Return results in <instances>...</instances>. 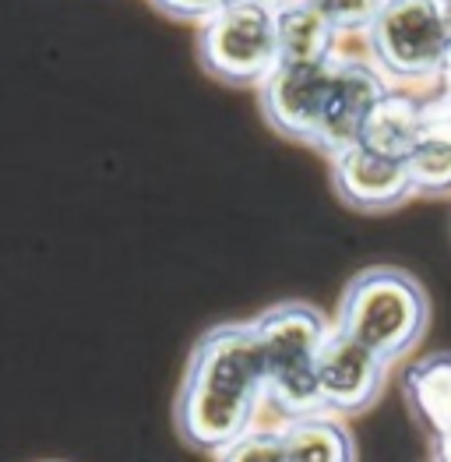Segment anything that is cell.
Masks as SVG:
<instances>
[{
  "mask_svg": "<svg viewBox=\"0 0 451 462\" xmlns=\"http://www.w3.org/2000/svg\"><path fill=\"white\" fill-rule=\"evenodd\" d=\"M226 4H240V0H226Z\"/></svg>",
  "mask_w": 451,
  "mask_h": 462,
  "instance_id": "20",
  "label": "cell"
},
{
  "mask_svg": "<svg viewBox=\"0 0 451 462\" xmlns=\"http://www.w3.org/2000/svg\"><path fill=\"white\" fill-rule=\"evenodd\" d=\"M212 462H290L279 427H251L233 445L216 452Z\"/></svg>",
  "mask_w": 451,
  "mask_h": 462,
  "instance_id": "16",
  "label": "cell"
},
{
  "mask_svg": "<svg viewBox=\"0 0 451 462\" xmlns=\"http://www.w3.org/2000/svg\"><path fill=\"white\" fill-rule=\"evenodd\" d=\"M402 402L430 445L451 441V349L427 353L402 374Z\"/></svg>",
  "mask_w": 451,
  "mask_h": 462,
  "instance_id": "10",
  "label": "cell"
},
{
  "mask_svg": "<svg viewBox=\"0 0 451 462\" xmlns=\"http://www.w3.org/2000/svg\"><path fill=\"white\" fill-rule=\"evenodd\" d=\"M264 360L268 406L286 417L318 413V353L332 332V318L310 300H279L251 318Z\"/></svg>",
  "mask_w": 451,
  "mask_h": 462,
  "instance_id": "3",
  "label": "cell"
},
{
  "mask_svg": "<svg viewBox=\"0 0 451 462\" xmlns=\"http://www.w3.org/2000/svg\"><path fill=\"white\" fill-rule=\"evenodd\" d=\"M430 103H434V114L451 124V88H437V96H430Z\"/></svg>",
  "mask_w": 451,
  "mask_h": 462,
  "instance_id": "18",
  "label": "cell"
},
{
  "mask_svg": "<svg viewBox=\"0 0 451 462\" xmlns=\"http://www.w3.org/2000/svg\"><path fill=\"white\" fill-rule=\"evenodd\" d=\"M275 32H279L282 64H325L338 53V39H342L307 0L275 4Z\"/></svg>",
  "mask_w": 451,
  "mask_h": 462,
  "instance_id": "13",
  "label": "cell"
},
{
  "mask_svg": "<svg viewBox=\"0 0 451 462\" xmlns=\"http://www.w3.org/2000/svg\"><path fill=\"white\" fill-rule=\"evenodd\" d=\"M149 4L173 22H194V25L208 22L219 7H226V0H149Z\"/></svg>",
  "mask_w": 451,
  "mask_h": 462,
  "instance_id": "17",
  "label": "cell"
},
{
  "mask_svg": "<svg viewBox=\"0 0 451 462\" xmlns=\"http://www.w3.org/2000/svg\"><path fill=\"white\" fill-rule=\"evenodd\" d=\"M338 36H367L384 0H307Z\"/></svg>",
  "mask_w": 451,
  "mask_h": 462,
  "instance_id": "15",
  "label": "cell"
},
{
  "mask_svg": "<svg viewBox=\"0 0 451 462\" xmlns=\"http://www.w3.org/2000/svg\"><path fill=\"white\" fill-rule=\"evenodd\" d=\"M364 39L367 57L391 85H441L451 50V11L445 0H384Z\"/></svg>",
  "mask_w": 451,
  "mask_h": 462,
  "instance_id": "4",
  "label": "cell"
},
{
  "mask_svg": "<svg viewBox=\"0 0 451 462\" xmlns=\"http://www.w3.org/2000/svg\"><path fill=\"white\" fill-rule=\"evenodd\" d=\"M427 124H430V96L391 85V92L377 103V110L367 120L360 142L374 152L406 162L410 152L416 149V142L423 138Z\"/></svg>",
  "mask_w": 451,
  "mask_h": 462,
  "instance_id": "11",
  "label": "cell"
},
{
  "mask_svg": "<svg viewBox=\"0 0 451 462\" xmlns=\"http://www.w3.org/2000/svg\"><path fill=\"white\" fill-rule=\"evenodd\" d=\"M328 180L338 201L360 216H388L416 198L410 166L367 149L364 142L328 155Z\"/></svg>",
  "mask_w": 451,
  "mask_h": 462,
  "instance_id": "8",
  "label": "cell"
},
{
  "mask_svg": "<svg viewBox=\"0 0 451 462\" xmlns=\"http://www.w3.org/2000/svg\"><path fill=\"white\" fill-rule=\"evenodd\" d=\"M268 406L264 360L251 321H219L205 328L188 360L173 399V430L190 452L216 456L240 434L258 427Z\"/></svg>",
  "mask_w": 451,
  "mask_h": 462,
  "instance_id": "1",
  "label": "cell"
},
{
  "mask_svg": "<svg viewBox=\"0 0 451 462\" xmlns=\"http://www.w3.org/2000/svg\"><path fill=\"white\" fill-rule=\"evenodd\" d=\"M272 4H279V0H272Z\"/></svg>",
  "mask_w": 451,
  "mask_h": 462,
  "instance_id": "23",
  "label": "cell"
},
{
  "mask_svg": "<svg viewBox=\"0 0 451 462\" xmlns=\"http://www.w3.org/2000/svg\"><path fill=\"white\" fill-rule=\"evenodd\" d=\"M194 57L201 71L229 88H262L279 71V32L272 0H240L198 25Z\"/></svg>",
  "mask_w": 451,
  "mask_h": 462,
  "instance_id": "5",
  "label": "cell"
},
{
  "mask_svg": "<svg viewBox=\"0 0 451 462\" xmlns=\"http://www.w3.org/2000/svg\"><path fill=\"white\" fill-rule=\"evenodd\" d=\"M332 60L325 64H279V71L258 88L264 124L310 152L325 155V116H328Z\"/></svg>",
  "mask_w": 451,
  "mask_h": 462,
  "instance_id": "6",
  "label": "cell"
},
{
  "mask_svg": "<svg viewBox=\"0 0 451 462\" xmlns=\"http://www.w3.org/2000/svg\"><path fill=\"white\" fill-rule=\"evenodd\" d=\"M391 92V81L374 68L371 57H353L338 50L332 57V88L325 116V159L353 142H360L364 127L377 103Z\"/></svg>",
  "mask_w": 451,
  "mask_h": 462,
  "instance_id": "9",
  "label": "cell"
},
{
  "mask_svg": "<svg viewBox=\"0 0 451 462\" xmlns=\"http://www.w3.org/2000/svg\"><path fill=\"white\" fill-rule=\"evenodd\" d=\"M434 462H451V441H445V445L434 448Z\"/></svg>",
  "mask_w": 451,
  "mask_h": 462,
  "instance_id": "19",
  "label": "cell"
},
{
  "mask_svg": "<svg viewBox=\"0 0 451 462\" xmlns=\"http://www.w3.org/2000/svg\"><path fill=\"white\" fill-rule=\"evenodd\" d=\"M279 434L290 462H360L356 438L336 413L318 410L303 417H286L279 424Z\"/></svg>",
  "mask_w": 451,
  "mask_h": 462,
  "instance_id": "12",
  "label": "cell"
},
{
  "mask_svg": "<svg viewBox=\"0 0 451 462\" xmlns=\"http://www.w3.org/2000/svg\"><path fill=\"white\" fill-rule=\"evenodd\" d=\"M445 4H448V11H451V0H445Z\"/></svg>",
  "mask_w": 451,
  "mask_h": 462,
  "instance_id": "21",
  "label": "cell"
},
{
  "mask_svg": "<svg viewBox=\"0 0 451 462\" xmlns=\"http://www.w3.org/2000/svg\"><path fill=\"white\" fill-rule=\"evenodd\" d=\"M332 325L360 346L374 349L381 360L399 364L427 339L430 293L413 272L367 265L342 286Z\"/></svg>",
  "mask_w": 451,
  "mask_h": 462,
  "instance_id": "2",
  "label": "cell"
},
{
  "mask_svg": "<svg viewBox=\"0 0 451 462\" xmlns=\"http://www.w3.org/2000/svg\"><path fill=\"white\" fill-rule=\"evenodd\" d=\"M46 462H57V459H46Z\"/></svg>",
  "mask_w": 451,
  "mask_h": 462,
  "instance_id": "22",
  "label": "cell"
},
{
  "mask_svg": "<svg viewBox=\"0 0 451 462\" xmlns=\"http://www.w3.org/2000/svg\"><path fill=\"white\" fill-rule=\"evenodd\" d=\"M388 371H391L388 360H381L374 349L360 346L356 339L342 336L332 325L325 346L318 353V371H314L321 410L336 413L342 420L371 413L384 395Z\"/></svg>",
  "mask_w": 451,
  "mask_h": 462,
  "instance_id": "7",
  "label": "cell"
},
{
  "mask_svg": "<svg viewBox=\"0 0 451 462\" xmlns=\"http://www.w3.org/2000/svg\"><path fill=\"white\" fill-rule=\"evenodd\" d=\"M406 166L413 177L416 198H451V124L434 114V103L430 124L410 152Z\"/></svg>",
  "mask_w": 451,
  "mask_h": 462,
  "instance_id": "14",
  "label": "cell"
}]
</instances>
